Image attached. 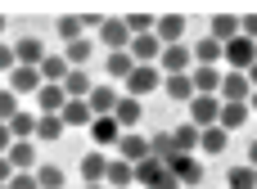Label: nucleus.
Here are the masks:
<instances>
[{
  "label": "nucleus",
  "mask_w": 257,
  "mask_h": 189,
  "mask_svg": "<svg viewBox=\"0 0 257 189\" xmlns=\"http://www.w3.org/2000/svg\"><path fill=\"white\" fill-rule=\"evenodd\" d=\"M90 90H95V81H90L86 68H72V72L63 77V95H68V99H90Z\"/></svg>",
  "instance_id": "aec40b11"
},
{
  "label": "nucleus",
  "mask_w": 257,
  "mask_h": 189,
  "mask_svg": "<svg viewBox=\"0 0 257 189\" xmlns=\"http://www.w3.org/2000/svg\"><path fill=\"white\" fill-rule=\"evenodd\" d=\"M9 135H14V140H36V113L18 108V113L9 117Z\"/></svg>",
  "instance_id": "bb28decb"
},
{
  "label": "nucleus",
  "mask_w": 257,
  "mask_h": 189,
  "mask_svg": "<svg viewBox=\"0 0 257 189\" xmlns=\"http://www.w3.org/2000/svg\"><path fill=\"white\" fill-rule=\"evenodd\" d=\"M167 171L181 180V189H194L203 185V167H199V158H190V153H176L172 162H167Z\"/></svg>",
  "instance_id": "39448f33"
},
{
  "label": "nucleus",
  "mask_w": 257,
  "mask_h": 189,
  "mask_svg": "<svg viewBox=\"0 0 257 189\" xmlns=\"http://www.w3.org/2000/svg\"><path fill=\"white\" fill-rule=\"evenodd\" d=\"M41 86H45V81H41L36 68H14V72H9V90H14V95H36Z\"/></svg>",
  "instance_id": "6ab92c4d"
},
{
  "label": "nucleus",
  "mask_w": 257,
  "mask_h": 189,
  "mask_svg": "<svg viewBox=\"0 0 257 189\" xmlns=\"http://www.w3.org/2000/svg\"><path fill=\"white\" fill-rule=\"evenodd\" d=\"M117 158H122V162H131V167H136V162H145V158H149V140H145V135H136V131H122V140H117Z\"/></svg>",
  "instance_id": "f8f14e48"
},
{
  "label": "nucleus",
  "mask_w": 257,
  "mask_h": 189,
  "mask_svg": "<svg viewBox=\"0 0 257 189\" xmlns=\"http://www.w3.org/2000/svg\"><path fill=\"white\" fill-rule=\"evenodd\" d=\"M217 99H221V104H248V99H253V86H248V77H244V72H226V77H221V90H217Z\"/></svg>",
  "instance_id": "20e7f679"
},
{
  "label": "nucleus",
  "mask_w": 257,
  "mask_h": 189,
  "mask_svg": "<svg viewBox=\"0 0 257 189\" xmlns=\"http://www.w3.org/2000/svg\"><path fill=\"white\" fill-rule=\"evenodd\" d=\"M9 144H14V135H9V126H5V122H0V158H5V153H9Z\"/></svg>",
  "instance_id": "c03bdc74"
},
{
  "label": "nucleus",
  "mask_w": 257,
  "mask_h": 189,
  "mask_svg": "<svg viewBox=\"0 0 257 189\" xmlns=\"http://www.w3.org/2000/svg\"><path fill=\"white\" fill-rule=\"evenodd\" d=\"M99 41H104V50H108V54H117V50H131V32H126V23H122V18H104V27H99Z\"/></svg>",
  "instance_id": "1a4fd4ad"
},
{
  "label": "nucleus",
  "mask_w": 257,
  "mask_h": 189,
  "mask_svg": "<svg viewBox=\"0 0 257 189\" xmlns=\"http://www.w3.org/2000/svg\"><path fill=\"white\" fill-rule=\"evenodd\" d=\"M163 171H167V162H158V158H145V162H136V180H140L145 189L154 185V180H158Z\"/></svg>",
  "instance_id": "473e14b6"
},
{
  "label": "nucleus",
  "mask_w": 257,
  "mask_h": 189,
  "mask_svg": "<svg viewBox=\"0 0 257 189\" xmlns=\"http://www.w3.org/2000/svg\"><path fill=\"white\" fill-rule=\"evenodd\" d=\"M104 72H108V81H126V77L136 72V59H131L126 50H117V54L104 59Z\"/></svg>",
  "instance_id": "4be33fe9"
},
{
  "label": "nucleus",
  "mask_w": 257,
  "mask_h": 189,
  "mask_svg": "<svg viewBox=\"0 0 257 189\" xmlns=\"http://www.w3.org/2000/svg\"><path fill=\"white\" fill-rule=\"evenodd\" d=\"M190 54H194L199 68H221V63H226V45L212 41V36H199V41L190 45Z\"/></svg>",
  "instance_id": "423d86ee"
},
{
  "label": "nucleus",
  "mask_w": 257,
  "mask_h": 189,
  "mask_svg": "<svg viewBox=\"0 0 257 189\" xmlns=\"http://www.w3.org/2000/svg\"><path fill=\"white\" fill-rule=\"evenodd\" d=\"M221 77H226V68H190L194 95H217L221 90Z\"/></svg>",
  "instance_id": "f3484780"
},
{
  "label": "nucleus",
  "mask_w": 257,
  "mask_h": 189,
  "mask_svg": "<svg viewBox=\"0 0 257 189\" xmlns=\"http://www.w3.org/2000/svg\"><path fill=\"white\" fill-rule=\"evenodd\" d=\"M86 131H90V140H95L99 149H108V144H117V140H122V126H117L113 117H95Z\"/></svg>",
  "instance_id": "412c9836"
},
{
  "label": "nucleus",
  "mask_w": 257,
  "mask_h": 189,
  "mask_svg": "<svg viewBox=\"0 0 257 189\" xmlns=\"http://www.w3.org/2000/svg\"><path fill=\"white\" fill-rule=\"evenodd\" d=\"M68 126H63V117H41L36 113V140H59Z\"/></svg>",
  "instance_id": "f704fd0d"
},
{
  "label": "nucleus",
  "mask_w": 257,
  "mask_h": 189,
  "mask_svg": "<svg viewBox=\"0 0 257 189\" xmlns=\"http://www.w3.org/2000/svg\"><path fill=\"white\" fill-rule=\"evenodd\" d=\"M63 104H68L63 86H41V90H36V113H41V117H59Z\"/></svg>",
  "instance_id": "4468645a"
},
{
  "label": "nucleus",
  "mask_w": 257,
  "mask_h": 189,
  "mask_svg": "<svg viewBox=\"0 0 257 189\" xmlns=\"http://www.w3.org/2000/svg\"><path fill=\"white\" fill-rule=\"evenodd\" d=\"M9 176H14V167H9V158H0V185H9Z\"/></svg>",
  "instance_id": "49530a36"
},
{
  "label": "nucleus",
  "mask_w": 257,
  "mask_h": 189,
  "mask_svg": "<svg viewBox=\"0 0 257 189\" xmlns=\"http://www.w3.org/2000/svg\"><path fill=\"white\" fill-rule=\"evenodd\" d=\"M244 122H248V104H221V117H217L221 131H239Z\"/></svg>",
  "instance_id": "c85d7f7f"
},
{
  "label": "nucleus",
  "mask_w": 257,
  "mask_h": 189,
  "mask_svg": "<svg viewBox=\"0 0 257 189\" xmlns=\"http://www.w3.org/2000/svg\"><path fill=\"white\" fill-rule=\"evenodd\" d=\"M9 189H41V180H36V171H14Z\"/></svg>",
  "instance_id": "ea45409f"
},
{
  "label": "nucleus",
  "mask_w": 257,
  "mask_h": 189,
  "mask_svg": "<svg viewBox=\"0 0 257 189\" xmlns=\"http://www.w3.org/2000/svg\"><path fill=\"white\" fill-rule=\"evenodd\" d=\"M163 90H167V99H176V104H190V99H194V81H190V72H181V77H163Z\"/></svg>",
  "instance_id": "5701e85b"
},
{
  "label": "nucleus",
  "mask_w": 257,
  "mask_h": 189,
  "mask_svg": "<svg viewBox=\"0 0 257 189\" xmlns=\"http://www.w3.org/2000/svg\"><path fill=\"white\" fill-rule=\"evenodd\" d=\"M190 63H194L190 45H167L163 59H158V72H163V77H181V72H190Z\"/></svg>",
  "instance_id": "0eeeda50"
},
{
  "label": "nucleus",
  "mask_w": 257,
  "mask_h": 189,
  "mask_svg": "<svg viewBox=\"0 0 257 189\" xmlns=\"http://www.w3.org/2000/svg\"><path fill=\"white\" fill-rule=\"evenodd\" d=\"M59 117H63V126H90V122H95V113H90L86 99H68Z\"/></svg>",
  "instance_id": "b1692460"
},
{
  "label": "nucleus",
  "mask_w": 257,
  "mask_h": 189,
  "mask_svg": "<svg viewBox=\"0 0 257 189\" xmlns=\"http://www.w3.org/2000/svg\"><path fill=\"white\" fill-rule=\"evenodd\" d=\"M36 180H41V189H63V167L41 162V167H36Z\"/></svg>",
  "instance_id": "c9c22d12"
},
{
  "label": "nucleus",
  "mask_w": 257,
  "mask_h": 189,
  "mask_svg": "<svg viewBox=\"0 0 257 189\" xmlns=\"http://www.w3.org/2000/svg\"><path fill=\"white\" fill-rule=\"evenodd\" d=\"M154 36L163 41V50H167V45H185V18H181V14H163V18L154 23Z\"/></svg>",
  "instance_id": "6e6552de"
},
{
  "label": "nucleus",
  "mask_w": 257,
  "mask_h": 189,
  "mask_svg": "<svg viewBox=\"0 0 257 189\" xmlns=\"http://www.w3.org/2000/svg\"><path fill=\"white\" fill-rule=\"evenodd\" d=\"M81 189H104V185H81Z\"/></svg>",
  "instance_id": "3c124183"
},
{
  "label": "nucleus",
  "mask_w": 257,
  "mask_h": 189,
  "mask_svg": "<svg viewBox=\"0 0 257 189\" xmlns=\"http://www.w3.org/2000/svg\"><path fill=\"white\" fill-rule=\"evenodd\" d=\"M18 108H23V104H18V95H14V90H9V86H5V90H0V122H5V126H9V117H14V113H18Z\"/></svg>",
  "instance_id": "58836bf2"
},
{
  "label": "nucleus",
  "mask_w": 257,
  "mask_h": 189,
  "mask_svg": "<svg viewBox=\"0 0 257 189\" xmlns=\"http://www.w3.org/2000/svg\"><path fill=\"white\" fill-rule=\"evenodd\" d=\"M136 185V167L122 162V158H108V171H104V189H131Z\"/></svg>",
  "instance_id": "dca6fc26"
},
{
  "label": "nucleus",
  "mask_w": 257,
  "mask_h": 189,
  "mask_svg": "<svg viewBox=\"0 0 257 189\" xmlns=\"http://www.w3.org/2000/svg\"><path fill=\"white\" fill-rule=\"evenodd\" d=\"M226 189H257V171L253 167H230L226 171Z\"/></svg>",
  "instance_id": "72a5a7b5"
},
{
  "label": "nucleus",
  "mask_w": 257,
  "mask_h": 189,
  "mask_svg": "<svg viewBox=\"0 0 257 189\" xmlns=\"http://www.w3.org/2000/svg\"><path fill=\"white\" fill-rule=\"evenodd\" d=\"M0 32H5V18H0Z\"/></svg>",
  "instance_id": "603ef678"
},
{
  "label": "nucleus",
  "mask_w": 257,
  "mask_h": 189,
  "mask_svg": "<svg viewBox=\"0 0 257 189\" xmlns=\"http://www.w3.org/2000/svg\"><path fill=\"white\" fill-rule=\"evenodd\" d=\"M5 158H9L14 171H36V167H41V162H36V140H14Z\"/></svg>",
  "instance_id": "ddd939ff"
},
{
  "label": "nucleus",
  "mask_w": 257,
  "mask_h": 189,
  "mask_svg": "<svg viewBox=\"0 0 257 189\" xmlns=\"http://www.w3.org/2000/svg\"><path fill=\"white\" fill-rule=\"evenodd\" d=\"M172 140H176V153H190V158H194V149H199V126L185 122V126L172 131Z\"/></svg>",
  "instance_id": "c756f323"
},
{
  "label": "nucleus",
  "mask_w": 257,
  "mask_h": 189,
  "mask_svg": "<svg viewBox=\"0 0 257 189\" xmlns=\"http://www.w3.org/2000/svg\"><path fill=\"white\" fill-rule=\"evenodd\" d=\"M90 54H95V41H72V45H63V59H68V68H86L90 63Z\"/></svg>",
  "instance_id": "cd10ccee"
},
{
  "label": "nucleus",
  "mask_w": 257,
  "mask_h": 189,
  "mask_svg": "<svg viewBox=\"0 0 257 189\" xmlns=\"http://www.w3.org/2000/svg\"><path fill=\"white\" fill-rule=\"evenodd\" d=\"M117 99H122V95H117V86H113V81H99V86L90 90V99H86V104H90V113H95V117H113Z\"/></svg>",
  "instance_id": "9b49d317"
},
{
  "label": "nucleus",
  "mask_w": 257,
  "mask_h": 189,
  "mask_svg": "<svg viewBox=\"0 0 257 189\" xmlns=\"http://www.w3.org/2000/svg\"><path fill=\"white\" fill-rule=\"evenodd\" d=\"M217 117H221V99H217V95H194V99H190V122H194L199 131L217 126Z\"/></svg>",
  "instance_id": "7ed1b4c3"
},
{
  "label": "nucleus",
  "mask_w": 257,
  "mask_h": 189,
  "mask_svg": "<svg viewBox=\"0 0 257 189\" xmlns=\"http://www.w3.org/2000/svg\"><path fill=\"white\" fill-rule=\"evenodd\" d=\"M149 158H158V162H172V158H176V140H172V131H158V135L149 140Z\"/></svg>",
  "instance_id": "2f4dec72"
},
{
  "label": "nucleus",
  "mask_w": 257,
  "mask_h": 189,
  "mask_svg": "<svg viewBox=\"0 0 257 189\" xmlns=\"http://www.w3.org/2000/svg\"><path fill=\"white\" fill-rule=\"evenodd\" d=\"M208 36H212V41H221V45H230V41L239 36V18H235V14H217Z\"/></svg>",
  "instance_id": "a878e982"
},
{
  "label": "nucleus",
  "mask_w": 257,
  "mask_h": 189,
  "mask_svg": "<svg viewBox=\"0 0 257 189\" xmlns=\"http://www.w3.org/2000/svg\"><path fill=\"white\" fill-rule=\"evenodd\" d=\"M122 23H126V32H131V36H145V32H154V14H126Z\"/></svg>",
  "instance_id": "e433bc0d"
},
{
  "label": "nucleus",
  "mask_w": 257,
  "mask_h": 189,
  "mask_svg": "<svg viewBox=\"0 0 257 189\" xmlns=\"http://www.w3.org/2000/svg\"><path fill=\"white\" fill-rule=\"evenodd\" d=\"M18 68V59H14V45H5L0 41V72H14Z\"/></svg>",
  "instance_id": "a19ab883"
},
{
  "label": "nucleus",
  "mask_w": 257,
  "mask_h": 189,
  "mask_svg": "<svg viewBox=\"0 0 257 189\" xmlns=\"http://www.w3.org/2000/svg\"><path fill=\"white\" fill-rule=\"evenodd\" d=\"M0 189H9V185H0Z\"/></svg>",
  "instance_id": "864d4df0"
},
{
  "label": "nucleus",
  "mask_w": 257,
  "mask_h": 189,
  "mask_svg": "<svg viewBox=\"0 0 257 189\" xmlns=\"http://www.w3.org/2000/svg\"><path fill=\"white\" fill-rule=\"evenodd\" d=\"M81 27H104V14H81Z\"/></svg>",
  "instance_id": "a18cd8bd"
},
{
  "label": "nucleus",
  "mask_w": 257,
  "mask_h": 189,
  "mask_svg": "<svg viewBox=\"0 0 257 189\" xmlns=\"http://www.w3.org/2000/svg\"><path fill=\"white\" fill-rule=\"evenodd\" d=\"M226 135H230V131H221V126H208V131H199V149H203V153H226V144H230Z\"/></svg>",
  "instance_id": "7c9ffc66"
},
{
  "label": "nucleus",
  "mask_w": 257,
  "mask_h": 189,
  "mask_svg": "<svg viewBox=\"0 0 257 189\" xmlns=\"http://www.w3.org/2000/svg\"><path fill=\"white\" fill-rule=\"evenodd\" d=\"M253 63H257V41L235 36V41L226 45V72H248Z\"/></svg>",
  "instance_id": "f257e3e1"
},
{
  "label": "nucleus",
  "mask_w": 257,
  "mask_h": 189,
  "mask_svg": "<svg viewBox=\"0 0 257 189\" xmlns=\"http://www.w3.org/2000/svg\"><path fill=\"white\" fill-rule=\"evenodd\" d=\"M14 59H18V68H41L45 41H41V36H18V41H14Z\"/></svg>",
  "instance_id": "9d476101"
},
{
  "label": "nucleus",
  "mask_w": 257,
  "mask_h": 189,
  "mask_svg": "<svg viewBox=\"0 0 257 189\" xmlns=\"http://www.w3.org/2000/svg\"><path fill=\"white\" fill-rule=\"evenodd\" d=\"M140 117H145V104H140V99H131V95H122V99H117V108H113V122H117L122 131H136V126H140Z\"/></svg>",
  "instance_id": "2eb2a0df"
},
{
  "label": "nucleus",
  "mask_w": 257,
  "mask_h": 189,
  "mask_svg": "<svg viewBox=\"0 0 257 189\" xmlns=\"http://www.w3.org/2000/svg\"><path fill=\"white\" fill-rule=\"evenodd\" d=\"M36 72H41V81H45V86H63V77H68L72 68H68V59H63V54H45Z\"/></svg>",
  "instance_id": "a211bd4d"
},
{
  "label": "nucleus",
  "mask_w": 257,
  "mask_h": 189,
  "mask_svg": "<svg viewBox=\"0 0 257 189\" xmlns=\"http://www.w3.org/2000/svg\"><path fill=\"white\" fill-rule=\"evenodd\" d=\"M248 167H253V171H257V140H253V144H248Z\"/></svg>",
  "instance_id": "de8ad7c7"
},
{
  "label": "nucleus",
  "mask_w": 257,
  "mask_h": 189,
  "mask_svg": "<svg viewBox=\"0 0 257 189\" xmlns=\"http://www.w3.org/2000/svg\"><path fill=\"white\" fill-rule=\"evenodd\" d=\"M239 36H248V41H257V14H248V18H239Z\"/></svg>",
  "instance_id": "79ce46f5"
},
{
  "label": "nucleus",
  "mask_w": 257,
  "mask_h": 189,
  "mask_svg": "<svg viewBox=\"0 0 257 189\" xmlns=\"http://www.w3.org/2000/svg\"><path fill=\"white\" fill-rule=\"evenodd\" d=\"M104 171H108V158H104L99 149L81 158V180H86V185H104Z\"/></svg>",
  "instance_id": "393cba45"
},
{
  "label": "nucleus",
  "mask_w": 257,
  "mask_h": 189,
  "mask_svg": "<svg viewBox=\"0 0 257 189\" xmlns=\"http://www.w3.org/2000/svg\"><path fill=\"white\" fill-rule=\"evenodd\" d=\"M244 77H248V86H253V90H257V63H253V68H248V72H244Z\"/></svg>",
  "instance_id": "09e8293b"
},
{
  "label": "nucleus",
  "mask_w": 257,
  "mask_h": 189,
  "mask_svg": "<svg viewBox=\"0 0 257 189\" xmlns=\"http://www.w3.org/2000/svg\"><path fill=\"white\" fill-rule=\"evenodd\" d=\"M248 113H257V90H253V99H248Z\"/></svg>",
  "instance_id": "8fccbe9b"
},
{
  "label": "nucleus",
  "mask_w": 257,
  "mask_h": 189,
  "mask_svg": "<svg viewBox=\"0 0 257 189\" xmlns=\"http://www.w3.org/2000/svg\"><path fill=\"white\" fill-rule=\"evenodd\" d=\"M149 189H181V180H176L172 171H163V176H158V180H154V185H149Z\"/></svg>",
  "instance_id": "37998d69"
},
{
  "label": "nucleus",
  "mask_w": 257,
  "mask_h": 189,
  "mask_svg": "<svg viewBox=\"0 0 257 189\" xmlns=\"http://www.w3.org/2000/svg\"><path fill=\"white\" fill-rule=\"evenodd\" d=\"M122 86H126V95H131V99H145V95L163 90V72H158V68H140V63H136V72H131Z\"/></svg>",
  "instance_id": "f03ea898"
},
{
  "label": "nucleus",
  "mask_w": 257,
  "mask_h": 189,
  "mask_svg": "<svg viewBox=\"0 0 257 189\" xmlns=\"http://www.w3.org/2000/svg\"><path fill=\"white\" fill-rule=\"evenodd\" d=\"M59 41H63V45L81 41V18H72V14H68V18H59Z\"/></svg>",
  "instance_id": "4c0bfd02"
}]
</instances>
